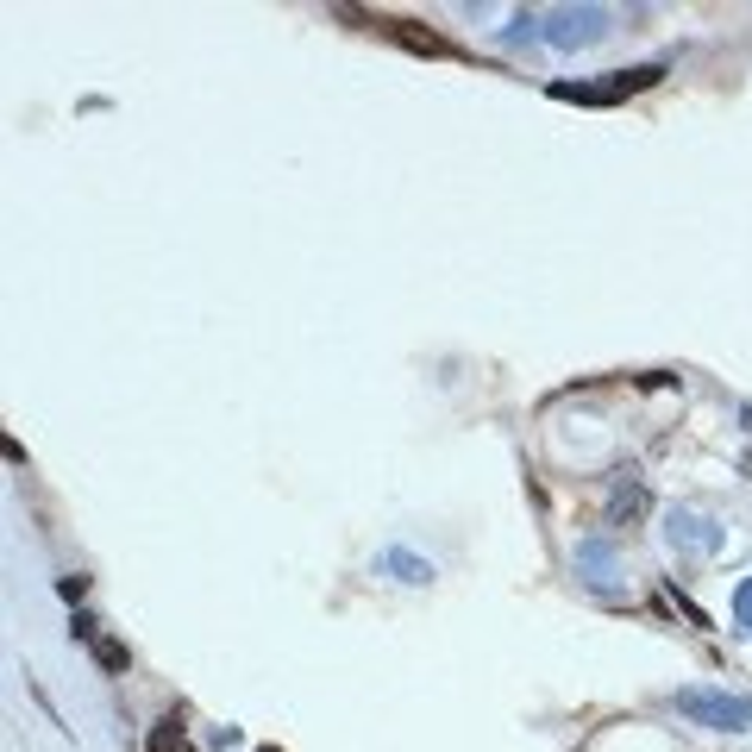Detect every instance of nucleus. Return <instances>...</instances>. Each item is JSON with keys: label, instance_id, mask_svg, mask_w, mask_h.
<instances>
[{"label": "nucleus", "instance_id": "obj_1", "mask_svg": "<svg viewBox=\"0 0 752 752\" xmlns=\"http://www.w3.org/2000/svg\"><path fill=\"white\" fill-rule=\"evenodd\" d=\"M339 19H358L364 32H383V38H395L402 51H414V57H464L452 38H439L433 26H420V19H395V13H358V7H339Z\"/></svg>", "mask_w": 752, "mask_h": 752}, {"label": "nucleus", "instance_id": "obj_2", "mask_svg": "<svg viewBox=\"0 0 752 752\" xmlns=\"http://www.w3.org/2000/svg\"><path fill=\"white\" fill-rule=\"evenodd\" d=\"M677 715H690L702 727H752V702L746 696H721V690H677Z\"/></svg>", "mask_w": 752, "mask_h": 752}, {"label": "nucleus", "instance_id": "obj_3", "mask_svg": "<svg viewBox=\"0 0 752 752\" xmlns=\"http://www.w3.org/2000/svg\"><path fill=\"white\" fill-rule=\"evenodd\" d=\"M88 652H94V665H101V671H113V677H126V665H132L126 640H113V633H101V640H94Z\"/></svg>", "mask_w": 752, "mask_h": 752}, {"label": "nucleus", "instance_id": "obj_4", "mask_svg": "<svg viewBox=\"0 0 752 752\" xmlns=\"http://www.w3.org/2000/svg\"><path fill=\"white\" fill-rule=\"evenodd\" d=\"M151 752H188V740H182V727H176V715L151 727Z\"/></svg>", "mask_w": 752, "mask_h": 752}]
</instances>
